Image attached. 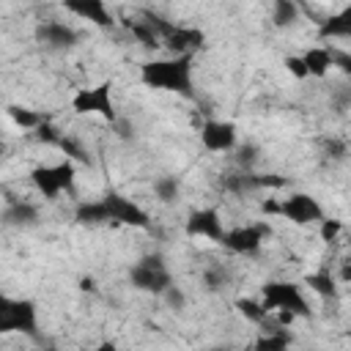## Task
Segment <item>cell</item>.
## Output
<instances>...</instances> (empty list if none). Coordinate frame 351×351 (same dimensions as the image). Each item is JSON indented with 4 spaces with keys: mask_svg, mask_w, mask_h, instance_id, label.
I'll return each instance as SVG.
<instances>
[{
    "mask_svg": "<svg viewBox=\"0 0 351 351\" xmlns=\"http://www.w3.org/2000/svg\"><path fill=\"white\" fill-rule=\"evenodd\" d=\"M291 343H293V337H291L285 329L274 326V329H266V332L255 340V348H261V351H269V348H288Z\"/></svg>",
    "mask_w": 351,
    "mask_h": 351,
    "instance_id": "7402d4cb",
    "label": "cell"
},
{
    "mask_svg": "<svg viewBox=\"0 0 351 351\" xmlns=\"http://www.w3.org/2000/svg\"><path fill=\"white\" fill-rule=\"evenodd\" d=\"M71 110L77 115H99L101 121L115 123L118 121V112H115V99H112V82L104 80L99 85L80 88L71 96Z\"/></svg>",
    "mask_w": 351,
    "mask_h": 351,
    "instance_id": "ba28073f",
    "label": "cell"
},
{
    "mask_svg": "<svg viewBox=\"0 0 351 351\" xmlns=\"http://www.w3.org/2000/svg\"><path fill=\"white\" fill-rule=\"evenodd\" d=\"M8 118L19 126V129H27V132H33L41 121H47L41 112H36V110H27V107H8Z\"/></svg>",
    "mask_w": 351,
    "mask_h": 351,
    "instance_id": "cb8c5ba5",
    "label": "cell"
},
{
    "mask_svg": "<svg viewBox=\"0 0 351 351\" xmlns=\"http://www.w3.org/2000/svg\"><path fill=\"white\" fill-rule=\"evenodd\" d=\"M304 285H307L313 293H318L321 299H337V293H340L337 277L329 274L326 269H321V271H310V274L304 277Z\"/></svg>",
    "mask_w": 351,
    "mask_h": 351,
    "instance_id": "d6986e66",
    "label": "cell"
},
{
    "mask_svg": "<svg viewBox=\"0 0 351 351\" xmlns=\"http://www.w3.org/2000/svg\"><path fill=\"white\" fill-rule=\"evenodd\" d=\"M285 69H288L296 80H307V69H304V63H302L299 55H288V58H285Z\"/></svg>",
    "mask_w": 351,
    "mask_h": 351,
    "instance_id": "f546056e",
    "label": "cell"
},
{
    "mask_svg": "<svg viewBox=\"0 0 351 351\" xmlns=\"http://www.w3.org/2000/svg\"><path fill=\"white\" fill-rule=\"evenodd\" d=\"M36 38H38L47 49H58V52H60V49H71L80 36H77V30H74L71 25L58 22V19H47V22L38 25Z\"/></svg>",
    "mask_w": 351,
    "mask_h": 351,
    "instance_id": "5bb4252c",
    "label": "cell"
},
{
    "mask_svg": "<svg viewBox=\"0 0 351 351\" xmlns=\"http://www.w3.org/2000/svg\"><path fill=\"white\" fill-rule=\"evenodd\" d=\"M77 167L71 159L55 162V165H38L30 170V184L44 200H58L63 192H74Z\"/></svg>",
    "mask_w": 351,
    "mask_h": 351,
    "instance_id": "8992f818",
    "label": "cell"
},
{
    "mask_svg": "<svg viewBox=\"0 0 351 351\" xmlns=\"http://www.w3.org/2000/svg\"><path fill=\"white\" fill-rule=\"evenodd\" d=\"M140 82L154 90L178 93L184 99L195 96V58L192 55H170L154 58L140 66Z\"/></svg>",
    "mask_w": 351,
    "mask_h": 351,
    "instance_id": "6da1fadb",
    "label": "cell"
},
{
    "mask_svg": "<svg viewBox=\"0 0 351 351\" xmlns=\"http://www.w3.org/2000/svg\"><path fill=\"white\" fill-rule=\"evenodd\" d=\"M74 217L82 225L112 222V225H129V228H148V222H151V217H148V211L143 206H137L132 197H123L118 192H107L99 200L80 203Z\"/></svg>",
    "mask_w": 351,
    "mask_h": 351,
    "instance_id": "7a4b0ae2",
    "label": "cell"
},
{
    "mask_svg": "<svg viewBox=\"0 0 351 351\" xmlns=\"http://www.w3.org/2000/svg\"><path fill=\"white\" fill-rule=\"evenodd\" d=\"M239 143V129L236 123L225 121V118H208L200 126V145L211 154H225L233 151Z\"/></svg>",
    "mask_w": 351,
    "mask_h": 351,
    "instance_id": "7c38bea8",
    "label": "cell"
},
{
    "mask_svg": "<svg viewBox=\"0 0 351 351\" xmlns=\"http://www.w3.org/2000/svg\"><path fill=\"white\" fill-rule=\"evenodd\" d=\"M162 296H165V299H167V302H170V304H173L176 310H181V307H184V302H186L184 291H181V288H178L176 282H173V285H170V288H167V291H165Z\"/></svg>",
    "mask_w": 351,
    "mask_h": 351,
    "instance_id": "4dcf8cb0",
    "label": "cell"
},
{
    "mask_svg": "<svg viewBox=\"0 0 351 351\" xmlns=\"http://www.w3.org/2000/svg\"><path fill=\"white\" fill-rule=\"evenodd\" d=\"M288 186L285 176H274V173H255V170H233L222 178V189L230 195H250L258 189H282Z\"/></svg>",
    "mask_w": 351,
    "mask_h": 351,
    "instance_id": "30bf717a",
    "label": "cell"
},
{
    "mask_svg": "<svg viewBox=\"0 0 351 351\" xmlns=\"http://www.w3.org/2000/svg\"><path fill=\"white\" fill-rule=\"evenodd\" d=\"M58 148H60V151H66V159H71V162H88V156H85L82 145H80L77 140H71L69 134H60Z\"/></svg>",
    "mask_w": 351,
    "mask_h": 351,
    "instance_id": "83f0119b",
    "label": "cell"
},
{
    "mask_svg": "<svg viewBox=\"0 0 351 351\" xmlns=\"http://www.w3.org/2000/svg\"><path fill=\"white\" fill-rule=\"evenodd\" d=\"M225 230L228 228L222 225V214L214 206H203V208L189 211V217L184 222V233L189 239H208L214 244H222Z\"/></svg>",
    "mask_w": 351,
    "mask_h": 351,
    "instance_id": "8fae6325",
    "label": "cell"
},
{
    "mask_svg": "<svg viewBox=\"0 0 351 351\" xmlns=\"http://www.w3.org/2000/svg\"><path fill=\"white\" fill-rule=\"evenodd\" d=\"M0 222H3L5 228H16V230L36 228V225H38V206L30 203V200H11V203L3 208Z\"/></svg>",
    "mask_w": 351,
    "mask_h": 351,
    "instance_id": "2e32d148",
    "label": "cell"
},
{
    "mask_svg": "<svg viewBox=\"0 0 351 351\" xmlns=\"http://www.w3.org/2000/svg\"><path fill=\"white\" fill-rule=\"evenodd\" d=\"M3 156H5V143L0 140V162H3Z\"/></svg>",
    "mask_w": 351,
    "mask_h": 351,
    "instance_id": "d6a6232c",
    "label": "cell"
},
{
    "mask_svg": "<svg viewBox=\"0 0 351 351\" xmlns=\"http://www.w3.org/2000/svg\"><path fill=\"white\" fill-rule=\"evenodd\" d=\"M296 19H299L296 0H274V5H271V22H274V27H291V25H296Z\"/></svg>",
    "mask_w": 351,
    "mask_h": 351,
    "instance_id": "ffe728a7",
    "label": "cell"
},
{
    "mask_svg": "<svg viewBox=\"0 0 351 351\" xmlns=\"http://www.w3.org/2000/svg\"><path fill=\"white\" fill-rule=\"evenodd\" d=\"M318 225H321V239H324V241H335V239L343 233V222H340V219H329V217H324Z\"/></svg>",
    "mask_w": 351,
    "mask_h": 351,
    "instance_id": "f1b7e54d",
    "label": "cell"
},
{
    "mask_svg": "<svg viewBox=\"0 0 351 351\" xmlns=\"http://www.w3.org/2000/svg\"><path fill=\"white\" fill-rule=\"evenodd\" d=\"M326 151H329V159H346V143L343 140H329Z\"/></svg>",
    "mask_w": 351,
    "mask_h": 351,
    "instance_id": "1f68e13d",
    "label": "cell"
},
{
    "mask_svg": "<svg viewBox=\"0 0 351 351\" xmlns=\"http://www.w3.org/2000/svg\"><path fill=\"white\" fill-rule=\"evenodd\" d=\"M299 58L307 69V77H315V80H324L335 69V49L332 47H310Z\"/></svg>",
    "mask_w": 351,
    "mask_h": 351,
    "instance_id": "e0dca14e",
    "label": "cell"
},
{
    "mask_svg": "<svg viewBox=\"0 0 351 351\" xmlns=\"http://www.w3.org/2000/svg\"><path fill=\"white\" fill-rule=\"evenodd\" d=\"M203 285H206V291H222L225 285H228V269L225 266H219V263H214V266H208L206 271H203Z\"/></svg>",
    "mask_w": 351,
    "mask_h": 351,
    "instance_id": "d4e9b609",
    "label": "cell"
},
{
    "mask_svg": "<svg viewBox=\"0 0 351 351\" xmlns=\"http://www.w3.org/2000/svg\"><path fill=\"white\" fill-rule=\"evenodd\" d=\"M129 30H132V36L143 44V47H162V41H159V36H156V30L151 27V22L143 16V19H134V22H129Z\"/></svg>",
    "mask_w": 351,
    "mask_h": 351,
    "instance_id": "603a6c76",
    "label": "cell"
},
{
    "mask_svg": "<svg viewBox=\"0 0 351 351\" xmlns=\"http://www.w3.org/2000/svg\"><path fill=\"white\" fill-rule=\"evenodd\" d=\"M236 165H239V170H252V165H255V159H258V148L255 145H250V143H236Z\"/></svg>",
    "mask_w": 351,
    "mask_h": 351,
    "instance_id": "4316f807",
    "label": "cell"
},
{
    "mask_svg": "<svg viewBox=\"0 0 351 351\" xmlns=\"http://www.w3.org/2000/svg\"><path fill=\"white\" fill-rule=\"evenodd\" d=\"M63 8L69 14H74L77 19L90 22L96 27H112L115 25V16L104 0H63Z\"/></svg>",
    "mask_w": 351,
    "mask_h": 351,
    "instance_id": "4fadbf2b",
    "label": "cell"
},
{
    "mask_svg": "<svg viewBox=\"0 0 351 351\" xmlns=\"http://www.w3.org/2000/svg\"><path fill=\"white\" fill-rule=\"evenodd\" d=\"M154 195L159 203H176L181 195V181L176 176H159L154 181Z\"/></svg>",
    "mask_w": 351,
    "mask_h": 351,
    "instance_id": "44dd1931",
    "label": "cell"
},
{
    "mask_svg": "<svg viewBox=\"0 0 351 351\" xmlns=\"http://www.w3.org/2000/svg\"><path fill=\"white\" fill-rule=\"evenodd\" d=\"M351 36V5L340 8L337 14H329L318 25V38H348Z\"/></svg>",
    "mask_w": 351,
    "mask_h": 351,
    "instance_id": "ac0fdd59",
    "label": "cell"
},
{
    "mask_svg": "<svg viewBox=\"0 0 351 351\" xmlns=\"http://www.w3.org/2000/svg\"><path fill=\"white\" fill-rule=\"evenodd\" d=\"M129 282L132 288L143 291V293H154L162 296L170 285H173V271L167 266V261L159 252H148L143 255L137 263H132L129 269Z\"/></svg>",
    "mask_w": 351,
    "mask_h": 351,
    "instance_id": "5b68a950",
    "label": "cell"
},
{
    "mask_svg": "<svg viewBox=\"0 0 351 351\" xmlns=\"http://www.w3.org/2000/svg\"><path fill=\"white\" fill-rule=\"evenodd\" d=\"M269 236H271L269 222H263V219L261 222H247V225H239V228L225 230L219 247H225L233 255H255Z\"/></svg>",
    "mask_w": 351,
    "mask_h": 351,
    "instance_id": "9c48e42d",
    "label": "cell"
},
{
    "mask_svg": "<svg viewBox=\"0 0 351 351\" xmlns=\"http://www.w3.org/2000/svg\"><path fill=\"white\" fill-rule=\"evenodd\" d=\"M261 307L269 315H277V324H288L293 318H310L313 307L307 296L302 293V285L288 282V280H271L261 291Z\"/></svg>",
    "mask_w": 351,
    "mask_h": 351,
    "instance_id": "3957f363",
    "label": "cell"
},
{
    "mask_svg": "<svg viewBox=\"0 0 351 351\" xmlns=\"http://www.w3.org/2000/svg\"><path fill=\"white\" fill-rule=\"evenodd\" d=\"M206 41L203 30L197 27H181V25H173V30L162 38V44L173 52V55H192L195 49H200Z\"/></svg>",
    "mask_w": 351,
    "mask_h": 351,
    "instance_id": "9a60e30c",
    "label": "cell"
},
{
    "mask_svg": "<svg viewBox=\"0 0 351 351\" xmlns=\"http://www.w3.org/2000/svg\"><path fill=\"white\" fill-rule=\"evenodd\" d=\"M263 211L266 214H277L293 225H315L321 222L326 214H324V206L318 203V197L307 195V192H291L288 197H280V200H266L263 203Z\"/></svg>",
    "mask_w": 351,
    "mask_h": 351,
    "instance_id": "52a82bcc",
    "label": "cell"
},
{
    "mask_svg": "<svg viewBox=\"0 0 351 351\" xmlns=\"http://www.w3.org/2000/svg\"><path fill=\"white\" fill-rule=\"evenodd\" d=\"M0 335H38V307L30 299L0 293Z\"/></svg>",
    "mask_w": 351,
    "mask_h": 351,
    "instance_id": "277c9868",
    "label": "cell"
},
{
    "mask_svg": "<svg viewBox=\"0 0 351 351\" xmlns=\"http://www.w3.org/2000/svg\"><path fill=\"white\" fill-rule=\"evenodd\" d=\"M236 307H239V313H241L247 321H252V324H266V318H269V313L261 307L258 299H239Z\"/></svg>",
    "mask_w": 351,
    "mask_h": 351,
    "instance_id": "484cf974",
    "label": "cell"
}]
</instances>
